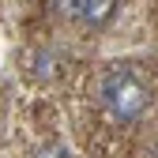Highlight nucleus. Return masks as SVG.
I'll list each match as a JSON object with an SVG mask.
<instances>
[{
	"label": "nucleus",
	"instance_id": "1",
	"mask_svg": "<svg viewBox=\"0 0 158 158\" xmlns=\"http://www.w3.org/2000/svg\"><path fill=\"white\" fill-rule=\"evenodd\" d=\"M98 102H102V109L113 121L135 124V121H143V113L151 109L154 90L132 64H113L102 75V83H98Z\"/></svg>",
	"mask_w": 158,
	"mask_h": 158
},
{
	"label": "nucleus",
	"instance_id": "2",
	"mask_svg": "<svg viewBox=\"0 0 158 158\" xmlns=\"http://www.w3.org/2000/svg\"><path fill=\"white\" fill-rule=\"evenodd\" d=\"M117 8H121V0H87V8H83V27L106 30L113 19H117Z\"/></svg>",
	"mask_w": 158,
	"mask_h": 158
},
{
	"label": "nucleus",
	"instance_id": "3",
	"mask_svg": "<svg viewBox=\"0 0 158 158\" xmlns=\"http://www.w3.org/2000/svg\"><path fill=\"white\" fill-rule=\"evenodd\" d=\"M83 8H87V0H49V11L60 23H83Z\"/></svg>",
	"mask_w": 158,
	"mask_h": 158
},
{
	"label": "nucleus",
	"instance_id": "4",
	"mask_svg": "<svg viewBox=\"0 0 158 158\" xmlns=\"http://www.w3.org/2000/svg\"><path fill=\"white\" fill-rule=\"evenodd\" d=\"M30 158H72V151L60 143V139H45V143H38Z\"/></svg>",
	"mask_w": 158,
	"mask_h": 158
}]
</instances>
